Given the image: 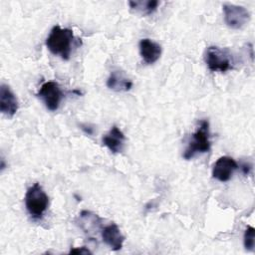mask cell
<instances>
[{"instance_id": "6da1fadb", "label": "cell", "mask_w": 255, "mask_h": 255, "mask_svg": "<svg viewBox=\"0 0 255 255\" xmlns=\"http://www.w3.org/2000/svg\"><path fill=\"white\" fill-rule=\"evenodd\" d=\"M74 34L71 29L61 28L56 25L52 28L46 39V47L56 56H60L63 60H69L74 42Z\"/></svg>"}, {"instance_id": "7a4b0ae2", "label": "cell", "mask_w": 255, "mask_h": 255, "mask_svg": "<svg viewBox=\"0 0 255 255\" xmlns=\"http://www.w3.org/2000/svg\"><path fill=\"white\" fill-rule=\"evenodd\" d=\"M49 205V197L42 186L36 182L30 186L25 194V206L34 219L42 218Z\"/></svg>"}, {"instance_id": "3957f363", "label": "cell", "mask_w": 255, "mask_h": 255, "mask_svg": "<svg viewBox=\"0 0 255 255\" xmlns=\"http://www.w3.org/2000/svg\"><path fill=\"white\" fill-rule=\"evenodd\" d=\"M209 136V123L208 121L203 120L192 134L191 140L188 142V145L183 152V158L188 160L196 154L208 152L211 146Z\"/></svg>"}, {"instance_id": "277c9868", "label": "cell", "mask_w": 255, "mask_h": 255, "mask_svg": "<svg viewBox=\"0 0 255 255\" xmlns=\"http://www.w3.org/2000/svg\"><path fill=\"white\" fill-rule=\"evenodd\" d=\"M205 63L211 72H226L232 67V57L227 49H220L216 46L207 48Z\"/></svg>"}, {"instance_id": "5b68a950", "label": "cell", "mask_w": 255, "mask_h": 255, "mask_svg": "<svg viewBox=\"0 0 255 255\" xmlns=\"http://www.w3.org/2000/svg\"><path fill=\"white\" fill-rule=\"evenodd\" d=\"M37 96L45 104L46 108L52 112L59 109L60 104L64 98V94L59 84L53 81L44 83L41 86Z\"/></svg>"}, {"instance_id": "8992f818", "label": "cell", "mask_w": 255, "mask_h": 255, "mask_svg": "<svg viewBox=\"0 0 255 255\" xmlns=\"http://www.w3.org/2000/svg\"><path fill=\"white\" fill-rule=\"evenodd\" d=\"M225 24L232 29H241L250 20L249 11L243 6L224 4L222 6Z\"/></svg>"}, {"instance_id": "52a82bcc", "label": "cell", "mask_w": 255, "mask_h": 255, "mask_svg": "<svg viewBox=\"0 0 255 255\" xmlns=\"http://www.w3.org/2000/svg\"><path fill=\"white\" fill-rule=\"evenodd\" d=\"M237 168L238 164L232 157L221 156L213 164L212 177L221 182L228 181Z\"/></svg>"}, {"instance_id": "ba28073f", "label": "cell", "mask_w": 255, "mask_h": 255, "mask_svg": "<svg viewBox=\"0 0 255 255\" xmlns=\"http://www.w3.org/2000/svg\"><path fill=\"white\" fill-rule=\"evenodd\" d=\"M18 110V100L10 87L5 84L0 86V111L3 115L12 118Z\"/></svg>"}, {"instance_id": "9c48e42d", "label": "cell", "mask_w": 255, "mask_h": 255, "mask_svg": "<svg viewBox=\"0 0 255 255\" xmlns=\"http://www.w3.org/2000/svg\"><path fill=\"white\" fill-rule=\"evenodd\" d=\"M103 241L114 251H118L123 247L125 236L122 234L119 226L116 223H111L105 226L101 232Z\"/></svg>"}, {"instance_id": "30bf717a", "label": "cell", "mask_w": 255, "mask_h": 255, "mask_svg": "<svg viewBox=\"0 0 255 255\" xmlns=\"http://www.w3.org/2000/svg\"><path fill=\"white\" fill-rule=\"evenodd\" d=\"M139 54L144 63L150 65L155 63L161 55V47L150 39H141L138 44Z\"/></svg>"}, {"instance_id": "8fae6325", "label": "cell", "mask_w": 255, "mask_h": 255, "mask_svg": "<svg viewBox=\"0 0 255 255\" xmlns=\"http://www.w3.org/2000/svg\"><path fill=\"white\" fill-rule=\"evenodd\" d=\"M102 140L104 145H106L113 153H118L124 149L126 136L117 126H114L110 131L103 136Z\"/></svg>"}, {"instance_id": "7c38bea8", "label": "cell", "mask_w": 255, "mask_h": 255, "mask_svg": "<svg viewBox=\"0 0 255 255\" xmlns=\"http://www.w3.org/2000/svg\"><path fill=\"white\" fill-rule=\"evenodd\" d=\"M107 87L116 92H127L131 89L132 82L120 69L113 70L107 80Z\"/></svg>"}, {"instance_id": "4fadbf2b", "label": "cell", "mask_w": 255, "mask_h": 255, "mask_svg": "<svg viewBox=\"0 0 255 255\" xmlns=\"http://www.w3.org/2000/svg\"><path fill=\"white\" fill-rule=\"evenodd\" d=\"M158 1L148 0V1H129L128 5L131 10L143 15H149L154 12L158 6Z\"/></svg>"}, {"instance_id": "5bb4252c", "label": "cell", "mask_w": 255, "mask_h": 255, "mask_svg": "<svg viewBox=\"0 0 255 255\" xmlns=\"http://www.w3.org/2000/svg\"><path fill=\"white\" fill-rule=\"evenodd\" d=\"M244 247L247 251H253L255 246V229L252 226H248L244 232L243 237Z\"/></svg>"}, {"instance_id": "9a60e30c", "label": "cell", "mask_w": 255, "mask_h": 255, "mask_svg": "<svg viewBox=\"0 0 255 255\" xmlns=\"http://www.w3.org/2000/svg\"><path fill=\"white\" fill-rule=\"evenodd\" d=\"M70 254H84V255H87V254H92V252L86 248V247H81V248H72L69 252Z\"/></svg>"}]
</instances>
